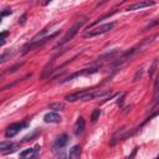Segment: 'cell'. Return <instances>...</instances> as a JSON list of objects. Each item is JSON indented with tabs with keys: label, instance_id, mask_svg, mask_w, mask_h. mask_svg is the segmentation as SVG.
<instances>
[{
	"label": "cell",
	"instance_id": "1",
	"mask_svg": "<svg viewBox=\"0 0 159 159\" xmlns=\"http://www.w3.org/2000/svg\"><path fill=\"white\" fill-rule=\"evenodd\" d=\"M155 36H152V37H149V39H145L144 41H142L140 43H138L137 46H134V47H132V48H129V50H127L125 52H123L116 61H114V63H113V67L114 68H120L122 66H123V63H125L128 60H130L138 51H140V48L144 46V45H147L148 42H150L153 39H154Z\"/></svg>",
	"mask_w": 159,
	"mask_h": 159
},
{
	"label": "cell",
	"instance_id": "2",
	"mask_svg": "<svg viewBox=\"0 0 159 159\" xmlns=\"http://www.w3.org/2000/svg\"><path fill=\"white\" fill-rule=\"evenodd\" d=\"M60 32H61V31H60V30H57L56 32L51 34L50 36H45V37L39 39V40H31L30 42H27L26 45H24V46H22V48H21V53H22V55H25V53H27V52H30V51H34L35 48H39V47L43 46V45H45L46 42H48L51 39L56 37Z\"/></svg>",
	"mask_w": 159,
	"mask_h": 159
},
{
	"label": "cell",
	"instance_id": "3",
	"mask_svg": "<svg viewBox=\"0 0 159 159\" xmlns=\"http://www.w3.org/2000/svg\"><path fill=\"white\" fill-rule=\"evenodd\" d=\"M86 21H87V17L86 16H83V17H81V19H78V21L66 32V35L58 41V43L56 45V47H61V46H63V45H66L67 42H70L76 35H77V32H78V30L86 24Z\"/></svg>",
	"mask_w": 159,
	"mask_h": 159
},
{
	"label": "cell",
	"instance_id": "4",
	"mask_svg": "<svg viewBox=\"0 0 159 159\" xmlns=\"http://www.w3.org/2000/svg\"><path fill=\"white\" fill-rule=\"evenodd\" d=\"M114 25H116V22H107V24H103L101 26L88 29V31L84 34V37H94V36H98V35H103V34L111 31L114 27Z\"/></svg>",
	"mask_w": 159,
	"mask_h": 159
},
{
	"label": "cell",
	"instance_id": "5",
	"mask_svg": "<svg viewBox=\"0 0 159 159\" xmlns=\"http://www.w3.org/2000/svg\"><path fill=\"white\" fill-rule=\"evenodd\" d=\"M27 127V123L26 122H22V123H12V124H10L7 128H6V130H5V138H14L22 128H26Z\"/></svg>",
	"mask_w": 159,
	"mask_h": 159
},
{
	"label": "cell",
	"instance_id": "6",
	"mask_svg": "<svg viewBox=\"0 0 159 159\" xmlns=\"http://www.w3.org/2000/svg\"><path fill=\"white\" fill-rule=\"evenodd\" d=\"M99 68H101V66H91V67H87V68H84V70H82V71H80V72H76V73H73V75L68 76V77H67V78H65L62 82H68V81H72L73 78H76V77H78V76L93 75V73L98 72V70H99Z\"/></svg>",
	"mask_w": 159,
	"mask_h": 159
},
{
	"label": "cell",
	"instance_id": "7",
	"mask_svg": "<svg viewBox=\"0 0 159 159\" xmlns=\"http://www.w3.org/2000/svg\"><path fill=\"white\" fill-rule=\"evenodd\" d=\"M68 135L66 134V133H63V134H60L56 139H55V142H53V145H52V150L53 152H56V150H60V149H62V148H65L66 147V144L68 143Z\"/></svg>",
	"mask_w": 159,
	"mask_h": 159
},
{
	"label": "cell",
	"instance_id": "8",
	"mask_svg": "<svg viewBox=\"0 0 159 159\" xmlns=\"http://www.w3.org/2000/svg\"><path fill=\"white\" fill-rule=\"evenodd\" d=\"M155 5L154 0H144V1H139V2H134L132 5H129L125 10L127 11H134V10H139V9H144V7H149Z\"/></svg>",
	"mask_w": 159,
	"mask_h": 159
},
{
	"label": "cell",
	"instance_id": "9",
	"mask_svg": "<svg viewBox=\"0 0 159 159\" xmlns=\"http://www.w3.org/2000/svg\"><path fill=\"white\" fill-rule=\"evenodd\" d=\"M20 147V143H12V142H1L0 143V152L2 154L12 153Z\"/></svg>",
	"mask_w": 159,
	"mask_h": 159
},
{
	"label": "cell",
	"instance_id": "10",
	"mask_svg": "<svg viewBox=\"0 0 159 159\" xmlns=\"http://www.w3.org/2000/svg\"><path fill=\"white\" fill-rule=\"evenodd\" d=\"M89 91H91V89H82V91H77V92H75V93L67 94V96L65 97V99H66V101H68V102L82 101V99H83V97H84Z\"/></svg>",
	"mask_w": 159,
	"mask_h": 159
},
{
	"label": "cell",
	"instance_id": "11",
	"mask_svg": "<svg viewBox=\"0 0 159 159\" xmlns=\"http://www.w3.org/2000/svg\"><path fill=\"white\" fill-rule=\"evenodd\" d=\"M40 149H41V147L37 144L34 148H29V149L22 150L20 153V157L21 158H36L39 155V153H40Z\"/></svg>",
	"mask_w": 159,
	"mask_h": 159
},
{
	"label": "cell",
	"instance_id": "12",
	"mask_svg": "<svg viewBox=\"0 0 159 159\" xmlns=\"http://www.w3.org/2000/svg\"><path fill=\"white\" fill-rule=\"evenodd\" d=\"M43 120L46 123H61L62 118H61V116L57 112L52 111V112H48V113H46L43 116Z\"/></svg>",
	"mask_w": 159,
	"mask_h": 159
},
{
	"label": "cell",
	"instance_id": "13",
	"mask_svg": "<svg viewBox=\"0 0 159 159\" xmlns=\"http://www.w3.org/2000/svg\"><path fill=\"white\" fill-rule=\"evenodd\" d=\"M84 128H86V120H84V118L83 117H78L77 120H76V123H75V127H73L75 134L76 135H81L83 133Z\"/></svg>",
	"mask_w": 159,
	"mask_h": 159
},
{
	"label": "cell",
	"instance_id": "14",
	"mask_svg": "<svg viewBox=\"0 0 159 159\" xmlns=\"http://www.w3.org/2000/svg\"><path fill=\"white\" fill-rule=\"evenodd\" d=\"M53 71H55V68H53V60H51V62H48V63L43 67V70H42V72H41V76H40V80H45L46 77H50V75H51Z\"/></svg>",
	"mask_w": 159,
	"mask_h": 159
},
{
	"label": "cell",
	"instance_id": "15",
	"mask_svg": "<svg viewBox=\"0 0 159 159\" xmlns=\"http://www.w3.org/2000/svg\"><path fill=\"white\" fill-rule=\"evenodd\" d=\"M80 155H81V147H80V145H73V147L70 149V152H68V157H70L71 159L80 158Z\"/></svg>",
	"mask_w": 159,
	"mask_h": 159
},
{
	"label": "cell",
	"instance_id": "16",
	"mask_svg": "<svg viewBox=\"0 0 159 159\" xmlns=\"http://www.w3.org/2000/svg\"><path fill=\"white\" fill-rule=\"evenodd\" d=\"M48 108L55 111V112H58V111H62L65 108V103L62 102H55V103H50L48 104Z\"/></svg>",
	"mask_w": 159,
	"mask_h": 159
},
{
	"label": "cell",
	"instance_id": "17",
	"mask_svg": "<svg viewBox=\"0 0 159 159\" xmlns=\"http://www.w3.org/2000/svg\"><path fill=\"white\" fill-rule=\"evenodd\" d=\"M116 12H117V10H113V11H112V12H108V14H104V15H103V16H101V17H98V19H97V20H96V21H93V22H92V24H91V25H89V26H88V29H89V27H91V29H92V27H93V26H94V25H97V24H98V22H101V21H102V20H104V19H106V17H111V16H112V15H113V14H116Z\"/></svg>",
	"mask_w": 159,
	"mask_h": 159
},
{
	"label": "cell",
	"instance_id": "18",
	"mask_svg": "<svg viewBox=\"0 0 159 159\" xmlns=\"http://www.w3.org/2000/svg\"><path fill=\"white\" fill-rule=\"evenodd\" d=\"M159 25V17H157V19H154V20H152L150 22H148L144 27H143V31H147V30H150V29H153V27H155V26H158Z\"/></svg>",
	"mask_w": 159,
	"mask_h": 159
},
{
	"label": "cell",
	"instance_id": "19",
	"mask_svg": "<svg viewBox=\"0 0 159 159\" xmlns=\"http://www.w3.org/2000/svg\"><path fill=\"white\" fill-rule=\"evenodd\" d=\"M99 116H101V109H99V108L93 109V112L91 113V120H92V122H96V120L99 118Z\"/></svg>",
	"mask_w": 159,
	"mask_h": 159
},
{
	"label": "cell",
	"instance_id": "20",
	"mask_svg": "<svg viewBox=\"0 0 159 159\" xmlns=\"http://www.w3.org/2000/svg\"><path fill=\"white\" fill-rule=\"evenodd\" d=\"M12 56V52H10V51H5V52H2L1 53V56H0V63H4L7 58H10Z\"/></svg>",
	"mask_w": 159,
	"mask_h": 159
},
{
	"label": "cell",
	"instance_id": "21",
	"mask_svg": "<svg viewBox=\"0 0 159 159\" xmlns=\"http://www.w3.org/2000/svg\"><path fill=\"white\" fill-rule=\"evenodd\" d=\"M157 65H158V60H154L153 65H152L150 68H149V76H150V77H153V75H154V72H155V68H157Z\"/></svg>",
	"mask_w": 159,
	"mask_h": 159
},
{
	"label": "cell",
	"instance_id": "22",
	"mask_svg": "<svg viewBox=\"0 0 159 159\" xmlns=\"http://www.w3.org/2000/svg\"><path fill=\"white\" fill-rule=\"evenodd\" d=\"M142 76H143V68H140L139 71H137V73H135V76H134V78H133V81H134V82H137V81H139V80L142 78Z\"/></svg>",
	"mask_w": 159,
	"mask_h": 159
},
{
	"label": "cell",
	"instance_id": "23",
	"mask_svg": "<svg viewBox=\"0 0 159 159\" xmlns=\"http://www.w3.org/2000/svg\"><path fill=\"white\" fill-rule=\"evenodd\" d=\"M7 35H9V31H2V32H1V35H0V42H1V45H4L5 39H6Z\"/></svg>",
	"mask_w": 159,
	"mask_h": 159
},
{
	"label": "cell",
	"instance_id": "24",
	"mask_svg": "<svg viewBox=\"0 0 159 159\" xmlns=\"http://www.w3.org/2000/svg\"><path fill=\"white\" fill-rule=\"evenodd\" d=\"M124 98H125V93H122V94H120V97H119V98H118V101H117V104H118L119 107H122V106H123Z\"/></svg>",
	"mask_w": 159,
	"mask_h": 159
},
{
	"label": "cell",
	"instance_id": "25",
	"mask_svg": "<svg viewBox=\"0 0 159 159\" xmlns=\"http://www.w3.org/2000/svg\"><path fill=\"white\" fill-rule=\"evenodd\" d=\"M39 133H40V130H36V132H34L32 134H30V135L25 137V138H24V140H32V138H35V137H36Z\"/></svg>",
	"mask_w": 159,
	"mask_h": 159
},
{
	"label": "cell",
	"instance_id": "26",
	"mask_svg": "<svg viewBox=\"0 0 159 159\" xmlns=\"http://www.w3.org/2000/svg\"><path fill=\"white\" fill-rule=\"evenodd\" d=\"M22 63H24V62H21V63H16V65H15V66H12L11 68H9V71H7V72H9V73H12V72H15V71H16V68H19V67H20Z\"/></svg>",
	"mask_w": 159,
	"mask_h": 159
},
{
	"label": "cell",
	"instance_id": "27",
	"mask_svg": "<svg viewBox=\"0 0 159 159\" xmlns=\"http://www.w3.org/2000/svg\"><path fill=\"white\" fill-rule=\"evenodd\" d=\"M11 12H12V10H11V9H5L4 11H1V17H5V16L10 15Z\"/></svg>",
	"mask_w": 159,
	"mask_h": 159
},
{
	"label": "cell",
	"instance_id": "28",
	"mask_svg": "<svg viewBox=\"0 0 159 159\" xmlns=\"http://www.w3.org/2000/svg\"><path fill=\"white\" fill-rule=\"evenodd\" d=\"M25 20H26V14H24V15L19 19V24H24V22H25Z\"/></svg>",
	"mask_w": 159,
	"mask_h": 159
},
{
	"label": "cell",
	"instance_id": "29",
	"mask_svg": "<svg viewBox=\"0 0 159 159\" xmlns=\"http://www.w3.org/2000/svg\"><path fill=\"white\" fill-rule=\"evenodd\" d=\"M51 1H52V0H45V2H43V4H45V5H48Z\"/></svg>",
	"mask_w": 159,
	"mask_h": 159
}]
</instances>
